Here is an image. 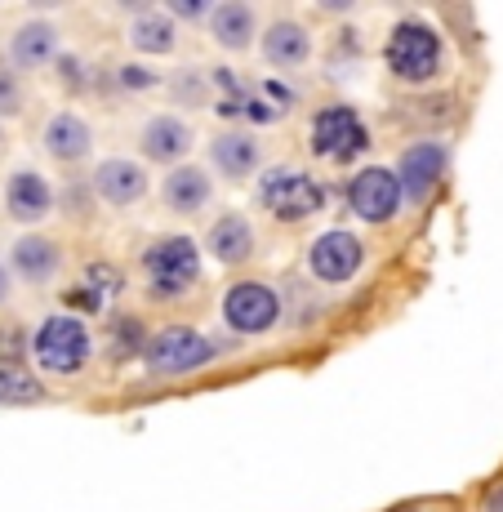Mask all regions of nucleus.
<instances>
[{"mask_svg": "<svg viewBox=\"0 0 503 512\" xmlns=\"http://www.w3.org/2000/svg\"><path fill=\"white\" fill-rule=\"evenodd\" d=\"M308 147L317 161L330 165H352L370 152V125L352 103H325L312 112L308 125Z\"/></svg>", "mask_w": 503, "mask_h": 512, "instance_id": "7", "label": "nucleus"}, {"mask_svg": "<svg viewBox=\"0 0 503 512\" xmlns=\"http://www.w3.org/2000/svg\"><path fill=\"white\" fill-rule=\"evenodd\" d=\"M214 201V179L205 165H174L170 174L161 179V205L170 214H179V219H196V214H205Z\"/></svg>", "mask_w": 503, "mask_h": 512, "instance_id": "20", "label": "nucleus"}, {"mask_svg": "<svg viewBox=\"0 0 503 512\" xmlns=\"http://www.w3.org/2000/svg\"><path fill=\"white\" fill-rule=\"evenodd\" d=\"M481 512H503V481H495V486L481 495Z\"/></svg>", "mask_w": 503, "mask_h": 512, "instance_id": "29", "label": "nucleus"}, {"mask_svg": "<svg viewBox=\"0 0 503 512\" xmlns=\"http://www.w3.org/2000/svg\"><path fill=\"white\" fill-rule=\"evenodd\" d=\"M392 174H397V187H401V196H406V205H428L432 192H437L450 174V147L441 139H414L401 147Z\"/></svg>", "mask_w": 503, "mask_h": 512, "instance_id": "10", "label": "nucleus"}, {"mask_svg": "<svg viewBox=\"0 0 503 512\" xmlns=\"http://www.w3.org/2000/svg\"><path fill=\"white\" fill-rule=\"evenodd\" d=\"M366 268V241L348 228H325L321 236H312L308 245V277L325 285V290H339V285L357 281Z\"/></svg>", "mask_w": 503, "mask_h": 512, "instance_id": "8", "label": "nucleus"}, {"mask_svg": "<svg viewBox=\"0 0 503 512\" xmlns=\"http://www.w3.org/2000/svg\"><path fill=\"white\" fill-rule=\"evenodd\" d=\"M205 277V254L187 232H165L138 250V281H143L147 303H183L187 294H196V285Z\"/></svg>", "mask_w": 503, "mask_h": 512, "instance_id": "1", "label": "nucleus"}, {"mask_svg": "<svg viewBox=\"0 0 503 512\" xmlns=\"http://www.w3.org/2000/svg\"><path fill=\"white\" fill-rule=\"evenodd\" d=\"M205 152H210V165L219 170L223 183H245L263 170L268 143L259 139V130H241V125H232V130L214 134V139L205 143Z\"/></svg>", "mask_w": 503, "mask_h": 512, "instance_id": "15", "label": "nucleus"}, {"mask_svg": "<svg viewBox=\"0 0 503 512\" xmlns=\"http://www.w3.org/2000/svg\"><path fill=\"white\" fill-rule=\"evenodd\" d=\"M143 370L152 374V379H187V374H201L210 370L214 361L223 357L219 339H210L205 330L196 326H161L152 334V339L143 343Z\"/></svg>", "mask_w": 503, "mask_h": 512, "instance_id": "5", "label": "nucleus"}, {"mask_svg": "<svg viewBox=\"0 0 503 512\" xmlns=\"http://www.w3.org/2000/svg\"><path fill=\"white\" fill-rule=\"evenodd\" d=\"M383 63L388 76L401 85H432L446 72V36L419 14H406L392 23L388 41H383Z\"/></svg>", "mask_w": 503, "mask_h": 512, "instance_id": "3", "label": "nucleus"}, {"mask_svg": "<svg viewBox=\"0 0 503 512\" xmlns=\"http://www.w3.org/2000/svg\"><path fill=\"white\" fill-rule=\"evenodd\" d=\"M90 187H94L98 205H107V210H130V205H138L152 192V174H147V165L134 161V156H107V161L94 165Z\"/></svg>", "mask_w": 503, "mask_h": 512, "instance_id": "13", "label": "nucleus"}, {"mask_svg": "<svg viewBox=\"0 0 503 512\" xmlns=\"http://www.w3.org/2000/svg\"><path fill=\"white\" fill-rule=\"evenodd\" d=\"M0 143H5V125H0Z\"/></svg>", "mask_w": 503, "mask_h": 512, "instance_id": "30", "label": "nucleus"}, {"mask_svg": "<svg viewBox=\"0 0 503 512\" xmlns=\"http://www.w3.org/2000/svg\"><path fill=\"white\" fill-rule=\"evenodd\" d=\"M58 49H63V32H58V23H49V18H27V23H18L14 32H9L5 63L14 67L18 76L41 72V67H49L58 58Z\"/></svg>", "mask_w": 503, "mask_h": 512, "instance_id": "18", "label": "nucleus"}, {"mask_svg": "<svg viewBox=\"0 0 503 512\" xmlns=\"http://www.w3.org/2000/svg\"><path fill=\"white\" fill-rule=\"evenodd\" d=\"M192 147H196V125L179 112H156L138 125V156L147 165L174 170V165H183L192 156Z\"/></svg>", "mask_w": 503, "mask_h": 512, "instance_id": "11", "label": "nucleus"}, {"mask_svg": "<svg viewBox=\"0 0 503 512\" xmlns=\"http://www.w3.org/2000/svg\"><path fill=\"white\" fill-rule=\"evenodd\" d=\"M254 205L276 223H308L330 205V187L299 165H268L254 179Z\"/></svg>", "mask_w": 503, "mask_h": 512, "instance_id": "4", "label": "nucleus"}, {"mask_svg": "<svg viewBox=\"0 0 503 512\" xmlns=\"http://www.w3.org/2000/svg\"><path fill=\"white\" fill-rule=\"evenodd\" d=\"M165 90H170V98L183 103V107H205L214 98V85L201 67H187V72H179V76H165Z\"/></svg>", "mask_w": 503, "mask_h": 512, "instance_id": "24", "label": "nucleus"}, {"mask_svg": "<svg viewBox=\"0 0 503 512\" xmlns=\"http://www.w3.org/2000/svg\"><path fill=\"white\" fill-rule=\"evenodd\" d=\"M201 254H210L219 268H245V263L259 254V232H254V223L245 219L241 210H223L219 219L205 228Z\"/></svg>", "mask_w": 503, "mask_h": 512, "instance_id": "16", "label": "nucleus"}, {"mask_svg": "<svg viewBox=\"0 0 503 512\" xmlns=\"http://www.w3.org/2000/svg\"><path fill=\"white\" fill-rule=\"evenodd\" d=\"M116 90L125 94H152V90H165V72H156L152 63H121L112 72Z\"/></svg>", "mask_w": 503, "mask_h": 512, "instance_id": "25", "label": "nucleus"}, {"mask_svg": "<svg viewBox=\"0 0 503 512\" xmlns=\"http://www.w3.org/2000/svg\"><path fill=\"white\" fill-rule=\"evenodd\" d=\"M401 512H419V508H401Z\"/></svg>", "mask_w": 503, "mask_h": 512, "instance_id": "31", "label": "nucleus"}, {"mask_svg": "<svg viewBox=\"0 0 503 512\" xmlns=\"http://www.w3.org/2000/svg\"><path fill=\"white\" fill-rule=\"evenodd\" d=\"M205 32H210V41L223 54H245V49H254V41H259L263 23L250 0H219L210 9V18H205Z\"/></svg>", "mask_w": 503, "mask_h": 512, "instance_id": "19", "label": "nucleus"}, {"mask_svg": "<svg viewBox=\"0 0 503 512\" xmlns=\"http://www.w3.org/2000/svg\"><path fill=\"white\" fill-rule=\"evenodd\" d=\"M179 23H174L165 9H138V14L130 18V27H125V41H130L134 54L143 58H170L174 49H179Z\"/></svg>", "mask_w": 503, "mask_h": 512, "instance_id": "22", "label": "nucleus"}, {"mask_svg": "<svg viewBox=\"0 0 503 512\" xmlns=\"http://www.w3.org/2000/svg\"><path fill=\"white\" fill-rule=\"evenodd\" d=\"M27 361L54 379H76L94 361V330L76 312H49L27 334Z\"/></svg>", "mask_w": 503, "mask_h": 512, "instance_id": "2", "label": "nucleus"}, {"mask_svg": "<svg viewBox=\"0 0 503 512\" xmlns=\"http://www.w3.org/2000/svg\"><path fill=\"white\" fill-rule=\"evenodd\" d=\"M9 272H14V281L23 285H54L63 277L67 268V250L58 236H45V232H23L14 245H9Z\"/></svg>", "mask_w": 503, "mask_h": 512, "instance_id": "14", "label": "nucleus"}, {"mask_svg": "<svg viewBox=\"0 0 503 512\" xmlns=\"http://www.w3.org/2000/svg\"><path fill=\"white\" fill-rule=\"evenodd\" d=\"M165 14L174 18V23H201L205 27V18H210V9H214V0H165Z\"/></svg>", "mask_w": 503, "mask_h": 512, "instance_id": "27", "label": "nucleus"}, {"mask_svg": "<svg viewBox=\"0 0 503 512\" xmlns=\"http://www.w3.org/2000/svg\"><path fill=\"white\" fill-rule=\"evenodd\" d=\"M14 294H18V285H14V272H9V263L0 259V308H9V303H14Z\"/></svg>", "mask_w": 503, "mask_h": 512, "instance_id": "28", "label": "nucleus"}, {"mask_svg": "<svg viewBox=\"0 0 503 512\" xmlns=\"http://www.w3.org/2000/svg\"><path fill=\"white\" fill-rule=\"evenodd\" d=\"M41 147H45L49 161L81 165V161H90V156H94V125L85 121L81 112H67V107H63V112H54L45 121Z\"/></svg>", "mask_w": 503, "mask_h": 512, "instance_id": "21", "label": "nucleus"}, {"mask_svg": "<svg viewBox=\"0 0 503 512\" xmlns=\"http://www.w3.org/2000/svg\"><path fill=\"white\" fill-rule=\"evenodd\" d=\"M343 201H348L352 219L370 223V228H383V223H392L406 210V196H401L397 174L388 165H361L348 179V187H343Z\"/></svg>", "mask_w": 503, "mask_h": 512, "instance_id": "9", "label": "nucleus"}, {"mask_svg": "<svg viewBox=\"0 0 503 512\" xmlns=\"http://www.w3.org/2000/svg\"><path fill=\"white\" fill-rule=\"evenodd\" d=\"M27 112V81L0 58V125Z\"/></svg>", "mask_w": 503, "mask_h": 512, "instance_id": "26", "label": "nucleus"}, {"mask_svg": "<svg viewBox=\"0 0 503 512\" xmlns=\"http://www.w3.org/2000/svg\"><path fill=\"white\" fill-rule=\"evenodd\" d=\"M312 49H317V41H312L308 23H299V18H290V14L272 18L259 32V54L276 72H299V67H308Z\"/></svg>", "mask_w": 503, "mask_h": 512, "instance_id": "17", "label": "nucleus"}, {"mask_svg": "<svg viewBox=\"0 0 503 512\" xmlns=\"http://www.w3.org/2000/svg\"><path fill=\"white\" fill-rule=\"evenodd\" d=\"M219 317L236 339H268V334L285 321V299L276 294L272 281H254L241 277L223 290Z\"/></svg>", "mask_w": 503, "mask_h": 512, "instance_id": "6", "label": "nucleus"}, {"mask_svg": "<svg viewBox=\"0 0 503 512\" xmlns=\"http://www.w3.org/2000/svg\"><path fill=\"white\" fill-rule=\"evenodd\" d=\"M58 210V192L54 183H49L45 170H36V165H18V170H9L5 179V214L14 223H23V228H41L45 219H54Z\"/></svg>", "mask_w": 503, "mask_h": 512, "instance_id": "12", "label": "nucleus"}, {"mask_svg": "<svg viewBox=\"0 0 503 512\" xmlns=\"http://www.w3.org/2000/svg\"><path fill=\"white\" fill-rule=\"evenodd\" d=\"M45 401V383L32 370H23L18 361L0 366V406H36Z\"/></svg>", "mask_w": 503, "mask_h": 512, "instance_id": "23", "label": "nucleus"}]
</instances>
